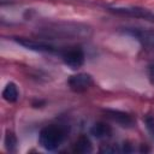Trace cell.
Returning <instances> with one entry per match:
<instances>
[{
  "mask_svg": "<svg viewBox=\"0 0 154 154\" xmlns=\"http://www.w3.org/2000/svg\"><path fill=\"white\" fill-rule=\"evenodd\" d=\"M108 12L117 14V16H124V17H131L137 19H143L154 23V12H152L148 8L140 7V6H111L106 8Z\"/></svg>",
  "mask_w": 154,
  "mask_h": 154,
  "instance_id": "277c9868",
  "label": "cell"
},
{
  "mask_svg": "<svg viewBox=\"0 0 154 154\" xmlns=\"http://www.w3.org/2000/svg\"><path fill=\"white\" fill-rule=\"evenodd\" d=\"M122 31L123 34L135 38L146 51L154 53V30L144 29V28L126 26V28H122Z\"/></svg>",
  "mask_w": 154,
  "mask_h": 154,
  "instance_id": "5b68a950",
  "label": "cell"
},
{
  "mask_svg": "<svg viewBox=\"0 0 154 154\" xmlns=\"http://www.w3.org/2000/svg\"><path fill=\"white\" fill-rule=\"evenodd\" d=\"M153 132H154V129H153Z\"/></svg>",
  "mask_w": 154,
  "mask_h": 154,
  "instance_id": "4fadbf2b",
  "label": "cell"
},
{
  "mask_svg": "<svg viewBox=\"0 0 154 154\" xmlns=\"http://www.w3.org/2000/svg\"><path fill=\"white\" fill-rule=\"evenodd\" d=\"M60 57L63 63L72 70L82 67L85 60V54L81 47H66L63 49Z\"/></svg>",
  "mask_w": 154,
  "mask_h": 154,
  "instance_id": "8992f818",
  "label": "cell"
},
{
  "mask_svg": "<svg viewBox=\"0 0 154 154\" xmlns=\"http://www.w3.org/2000/svg\"><path fill=\"white\" fill-rule=\"evenodd\" d=\"M37 35L43 40H84L91 35V28L76 22H52L40 25Z\"/></svg>",
  "mask_w": 154,
  "mask_h": 154,
  "instance_id": "6da1fadb",
  "label": "cell"
},
{
  "mask_svg": "<svg viewBox=\"0 0 154 154\" xmlns=\"http://www.w3.org/2000/svg\"><path fill=\"white\" fill-rule=\"evenodd\" d=\"M105 114L107 116L108 119L119 124L123 128H131L135 125V119L132 118L131 114L126 112H123L119 109H105Z\"/></svg>",
  "mask_w": 154,
  "mask_h": 154,
  "instance_id": "ba28073f",
  "label": "cell"
},
{
  "mask_svg": "<svg viewBox=\"0 0 154 154\" xmlns=\"http://www.w3.org/2000/svg\"><path fill=\"white\" fill-rule=\"evenodd\" d=\"M4 143H5V147L8 152H16V148H17V137L13 132L11 131H7L6 135H5V140H4Z\"/></svg>",
  "mask_w": 154,
  "mask_h": 154,
  "instance_id": "7c38bea8",
  "label": "cell"
},
{
  "mask_svg": "<svg viewBox=\"0 0 154 154\" xmlns=\"http://www.w3.org/2000/svg\"><path fill=\"white\" fill-rule=\"evenodd\" d=\"M13 41L22 47L34 51V52H40V53H48V54H61L64 47H57L52 43H48L46 40H35V38H28V37H13Z\"/></svg>",
  "mask_w": 154,
  "mask_h": 154,
  "instance_id": "3957f363",
  "label": "cell"
},
{
  "mask_svg": "<svg viewBox=\"0 0 154 154\" xmlns=\"http://www.w3.org/2000/svg\"><path fill=\"white\" fill-rule=\"evenodd\" d=\"M94 84V79L91 75L85 73V72H79L76 75L70 76L67 79V87L73 91V93H84L89 90Z\"/></svg>",
  "mask_w": 154,
  "mask_h": 154,
  "instance_id": "52a82bcc",
  "label": "cell"
},
{
  "mask_svg": "<svg viewBox=\"0 0 154 154\" xmlns=\"http://www.w3.org/2000/svg\"><path fill=\"white\" fill-rule=\"evenodd\" d=\"M2 99L5 101H7L8 103H14L17 102V100L19 99V91H18V88L16 85V83L13 82H8L4 90H2Z\"/></svg>",
  "mask_w": 154,
  "mask_h": 154,
  "instance_id": "8fae6325",
  "label": "cell"
},
{
  "mask_svg": "<svg viewBox=\"0 0 154 154\" xmlns=\"http://www.w3.org/2000/svg\"><path fill=\"white\" fill-rule=\"evenodd\" d=\"M72 150H73L75 153H81V154L90 153V152L93 150L91 141L89 140L88 136H85V135H81V136L75 141Z\"/></svg>",
  "mask_w": 154,
  "mask_h": 154,
  "instance_id": "30bf717a",
  "label": "cell"
},
{
  "mask_svg": "<svg viewBox=\"0 0 154 154\" xmlns=\"http://www.w3.org/2000/svg\"><path fill=\"white\" fill-rule=\"evenodd\" d=\"M67 136V129L63 125L51 124L41 129L38 134V144L48 152L57 150Z\"/></svg>",
  "mask_w": 154,
  "mask_h": 154,
  "instance_id": "7a4b0ae2",
  "label": "cell"
},
{
  "mask_svg": "<svg viewBox=\"0 0 154 154\" xmlns=\"http://www.w3.org/2000/svg\"><path fill=\"white\" fill-rule=\"evenodd\" d=\"M90 134L99 140H105V138L111 137L112 128H111V125H108L103 122H97L90 128Z\"/></svg>",
  "mask_w": 154,
  "mask_h": 154,
  "instance_id": "9c48e42d",
  "label": "cell"
}]
</instances>
